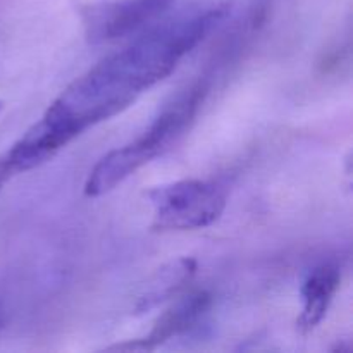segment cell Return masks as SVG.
Listing matches in <instances>:
<instances>
[{
	"mask_svg": "<svg viewBox=\"0 0 353 353\" xmlns=\"http://www.w3.org/2000/svg\"><path fill=\"white\" fill-rule=\"evenodd\" d=\"M341 274L334 264H321L307 274L302 285V312L296 330L307 334L316 330L326 317L333 296L340 288Z\"/></svg>",
	"mask_w": 353,
	"mask_h": 353,
	"instance_id": "8992f818",
	"label": "cell"
},
{
	"mask_svg": "<svg viewBox=\"0 0 353 353\" xmlns=\"http://www.w3.org/2000/svg\"><path fill=\"white\" fill-rule=\"evenodd\" d=\"M207 85L199 81L164 107L154 123L138 138L103 155L85 181V195L97 199L112 192L131 174L172 147L195 119L205 99Z\"/></svg>",
	"mask_w": 353,
	"mask_h": 353,
	"instance_id": "7a4b0ae2",
	"label": "cell"
},
{
	"mask_svg": "<svg viewBox=\"0 0 353 353\" xmlns=\"http://www.w3.org/2000/svg\"><path fill=\"white\" fill-rule=\"evenodd\" d=\"M212 305V296L207 292L190 293L185 299L178 300L171 309L165 310L157 321L150 333L138 340H130L126 343L112 345L107 350L109 352H152L161 345L183 336L200 321L207 316Z\"/></svg>",
	"mask_w": 353,
	"mask_h": 353,
	"instance_id": "5b68a950",
	"label": "cell"
},
{
	"mask_svg": "<svg viewBox=\"0 0 353 353\" xmlns=\"http://www.w3.org/2000/svg\"><path fill=\"white\" fill-rule=\"evenodd\" d=\"M3 324H6V305H3V300L0 299V331L3 330Z\"/></svg>",
	"mask_w": 353,
	"mask_h": 353,
	"instance_id": "ba28073f",
	"label": "cell"
},
{
	"mask_svg": "<svg viewBox=\"0 0 353 353\" xmlns=\"http://www.w3.org/2000/svg\"><path fill=\"white\" fill-rule=\"evenodd\" d=\"M154 210V228L192 231L209 228L226 209V188L216 181L183 179L145 193Z\"/></svg>",
	"mask_w": 353,
	"mask_h": 353,
	"instance_id": "3957f363",
	"label": "cell"
},
{
	"mask_svg": "<svg viewBox=\"0 0 353 353\" xmlns=\"http://www.w3.org/2000/svg\"><path fill=\"white\" fill-rule=\"evenodd\" d=\"M2 109H3V102H2V100H0V112H2Z\"/></svg>",
	"mask_w": 353,
	"mask_h": 353,
	"instance_id": "9c48e42d",
	"label": "cell"
},
{
	"mask_svg": "<svg viewBox=\"0 0 353 353\" xmlns=\"http://www.w3.org/2000/svg\"><path fill=\"white\" fill-rule=\"evenodd\" d=\"M174 0H117L85 10L86 40L93 45L121 40L157 21Z\"/></svg>",
	"mask_w": 353,
	"mask_h": 353,
	"instance_id": "277c9868",
	"label": "cell"
},
{
	"mask_svg": "<svg viewBox=\"0 0 353 353\" xmlns=\"http://www.w3.org/2000/svg\"><path fill=\"white\" fill-rule=\"evenodd\" d=\"M195 271L196 261H193L192 257H179L165 264L152 276L143 292L140 293L137 303L133 305V314L140 316L150 312L165 300L178 295L192 281Z\"/></svg>",
	"mask_w": 353,
	"mask_h": 353,
	"instance_id": "52a82bcc",
	"label": "cell"
},
{
	"mask_svg": "<svg viewBox=\"0 0 353 353\" xmlns=\"http://www.w3.org/2000/svg\"><path fill=\"white\" fill-rule=\"evenodd\" d=\"M230 10L231 3L221 2L174 17L103 59L74 79L43 117L0 155L3 169L12 176L33 171L86 130L133 105L221 26Z\"/></svg>",
	"mask_w": 353,
	"mask_h": 353,
	"instance_id": "6da1fadb",
	"label": "cell"
}]
</instances>
